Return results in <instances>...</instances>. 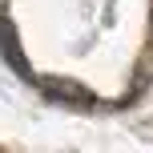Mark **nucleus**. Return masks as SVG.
Returning <instances> with one entry per match:
<instances>
[{
  "label": "nucleus",
  "mask_w": 153,
  "mask_h": 153,
  "mask_svg": "<svg viewBox=\"0 0 153 153\" xmlns=\"http://www.w3.org/2000/svg\"><path fill=\"white\" fill-rule=\"evenodd\" d=\"M0 53H4V61L12 65L16 73L28 76V65H24V53H20V40H16V24L4 16V24H0Z\"/></svg>",
  "instance_id": "1"
}]
</instances>
